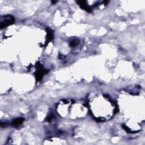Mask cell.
Returning <instances> with one entry per match:
<instances>
[{
    "instance_id": "1",
    "label": "cell",
    "mask_w": 145,
    "mask_h": 145,
    "mask_svg": "<svg viewBox=\"0 0 145 145\" xmlns=\"http://www.w3.org/2000/svg\"><path fill=\"white\" fill-rule=\"evenodd\" d=\"M14 22V19L13 18L11 17L10 16H9L8 18H5L4 21L1 22V28H3V27H6L7 26H9L10 24L13 23Z\"/></svg>"
},
{
    "instance_id": "2",
    "label": "cell",
    "mask_w": 145,
    "mask_h": 145,
    "mask_svg": "<svg viewBox=\"0 0 145 145\" xmlns=\"http://www.w3.org/2000/svg\"><path fill=\"white\" fill-rule=\"evenodd\" d=\"M23 121V119H22V118L17 119L13 121V122H12V125H13L15 126H18V125H19L20 124H21L22 123Z\"/></svg>"
}]
</instances>
